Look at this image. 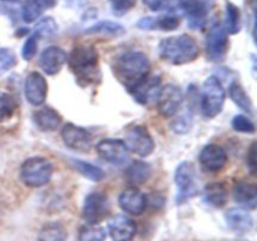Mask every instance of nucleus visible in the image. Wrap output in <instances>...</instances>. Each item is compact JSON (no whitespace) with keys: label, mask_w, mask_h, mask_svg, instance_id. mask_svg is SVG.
Instances as JSON below:
<instances>
[{"label":"nucleus","mask_w":257,"mask_h":241,"mask_svg":"<svg viewBox=\"0 0 257 241\" xmlns=\"http://www.w3.org/2000/svg\"><path fill=\"white\" fill-rule=\"evenodd\" d=\"M200 54L197 43L190 35H178L163 39L160 43V55L166 62L175 65L193 62Z\"/></svg>","instance_id":"obj_1"},{"label":"nucleus","mask_w":257,"mask_h":241,"mask_svg":"<svg viewBox=\"0 0 257 241\" xmlns=\"http://www.w3.org/2000/svg\"><path fill=\"white\" fill-rule=\"evenodd\" d=\"M117 70L119 77L131 87L147 77L150 72V60L142 52L124 53L118 59Z\"/></svg>","instance_id":"obj_2"},{"label":"nucleus","mask_w":257,"mask_h":241,"mask_svg":"<svg viewBox=\"0 0 257 241\" xmlns=\"http://www.w3.org/2000/svg\"><path fill=\"white\" fill-rule=\"evenodd\" d=\"M53 176V166L44 157L28 158L20 168V177L24 185L37 188L45 186Z\"/></svg>","instance_id":"obj_3"},{"label":"nucleus","mask_w":257,"mask_h":241,"mask_svg":"<svg viewBox=\"0 0 257 241\" xmlns=\"http://www.w3.org/2000/svg\"><path fill=\"white\" fill-rule=\"evenodd\" d=\"M226 92L222 83L217 77L211 75L205 80L202 85V99L201 108L205 117L213 118L220 114L225 103Z\"/></svg>","instance_id":"obj_4"},{"label":"nucleus","mask_w":257,"mask_h":241,"mask_svg":"<svg viewBox=\"0 0 257 241\" xmlns=\"http://www.w3.org/2000/svg\"><path fill=\"white\" fill-rule=\"evenodd\" d=\"M68 60H69L70 69L80 79L90 80L97 73L98 54L93 48L87 47V45L74 47Z\"/></svg>","instance_id":"obj_5"},{"label":"nucleus","mask_w":257,"mask_h":241,"mask_svg":"<svg viewBox=\"0 0 257 241\" xmlns=\"http://www.w3.org/2000/svg\"><path fill=\"white\" fill-rule=\"evenodd\" d=\"M124 145L128 151H132L141 157H147L155 150L152 136L143 126H132L124 133Z\"/></svg>","instance_id":"obj_6"},{"label":"nucleus","mask_w":257,"mask_h":241,"mask_svg":"<svg viewBox=\"0 0 257 241\" xmlns=\"http://www.w3.org/2000/svg\"><path fill=\"white\" fill-rule=\"evenodd\" d=\"M175 181L178 187V202L188 200L197 192L196 185V170L191 162H181L175 172Z\"/></svg>","instance_id":"obj_7"},{"label":"nucleus","mask_w":257,"mask_h":241,"mask_svg":"<svg viewBox=\"0 0 257 241\" xmlns=\"http://www.w3.org/2000/svg\"><path fill=\"white\" fill-rule=\"evenodd\" d=\"M228 48L227 32L221 24L210 28L206 37V53L212 62H221L225 58Z\"/></svg>","instance_id":"obj_8"},{"label":"nucleus","mask_w":257,"mask_h":241,"mask_svg":"<svg viewBox=\"0 0 257 241\" xmlns=\"http://www.w3.org/2000/svg\"><path fill=\"white\" fill-rule=\"evenodd\" d=\"M182 90L175 84H167L158 92L157 108L161 115L170 118L175 115L182 104Z\"/></svg>","instance_id":"obj_9"},{"label":"nucleus","mask_w":257,"mask_h":241,"mask_svg":"<svg viewBox=\"0 0 257 241\" xmlns=\"http://www.w3.org/2000/svg\"><path fill=\"white\" fill-rule=\"evenodd\" d=\"M97 153L102 160L115 166L124 165L128 160V148L120 140H102L97 145Z\"/></svg>","instance_id":"obj_10"},{"label":"nucleus","mask_w":257,"mask_h":241,"mask_svg":"<svg viewBox=\"0 0 257 241\" xmlns=\"http://www.w3.org/2000/svg\"><path fill=\"white\" fill-rule=\"evenodd\" d=\"M108 210L107 196L102 192H92L87 196L83 206V218L88 225H97Z\"/></svg>","instance_id":"obj_11"},{"label":"nucleus","mask_w":257,"mask_h":241,"mask_svg":"<svg viewBox=\"0 0 257 241\" xmlns=\"http://www.w3.org/2000/svg\"><path fill=\"white\" fill-rule=\"evenodd\" d=\"M62 138L67 147L79 152H88L92 147V135L87 130L73 123H68L63 127Z\"/></svg>","instance_id":"obj_12"},{"label":"nucleus","mask_w":257,"mask_h":241,"mask_svg":"<svg viewBox=\"0 0 257 241\" xmlns=\"http://www.w3.org/2000/svg\"><path fill=\"white\" fill-rule=\"evenodd\" d=\"M48 84L40 73L32 72L25 79L24 93L28 102L33 105H42L47 98Z\"/></svg>","instance_id":"obj_13"},{"label":"nucleus","mask_w":257,"mask_h":241,"mask_svg":"<svg viewBox=\"0 0 257 241\" xmlns=\"http://www.w3.org/2000/svg\"><path fill=\"white\" fill-rule=\"evenodd\" d=\"M136 223L124 215L114 216L108 223V232L113 241H131L136 235Z\"/></svg>","instance_id":"obj_14"},{"label":"nucleus","mask_w":257,"mask_h":241,"mask_svg":"<svg viewBox=\"0 0 257 241\" xmlns=\"http://www.w3.org/2000/svg\"><path fill=\"white\" fill-rule=\"evenodd\" d=\"M200 162L205 170L216 172L222 170L227 163V153L221 146L207 145L200 155Z\"/></svg>","instance_id":"obj_15"},{"label":"nucleus","mask_w":257,"mask_h":241,"mask_svg":"<svg viewBox=\"0 0 257 241\" xmlns=\"http://www.w3.org/2000/svg\"><path fill=\"white\" fill-rule=\"evenodd\" d=\"M65 62H67V54L59 47L47 48L39 58L40 68L48 75L58 74L62 70Z\"/></svg>","instance_id":"obj_16"},{"label":"nucleus","mask_w":257,"mask_h":241,"mask_svg":"<svg viewBox=\"0 0 257 241\" xmlns=\"http://www.w3.org/2000/svg\"><path fill=\"white\" fill-rule=\"evenodd\" d=\"M119 206L131 215H141L147 206L145 193L137 188H127L119 196Z\"/></svg>","instance_id":"obj_17"},{"label":"nucleus","mask_w":257,"mask_h":241,"mask_svg":"<svg viewBox=\"0 0 257 241\" xmlns=\"http://www.w3.org/2000/svg\"><path fill=\"white\" fill-rule=\"evenodd\" d=\"M158 87H160V77H148L147 75L145 79L128 87V89L138 102L146 104L157 93Z\"/></svg>","instance_id":"obj_18"},{"label":"nucleus","mask_w":257,"mask_h":241,"mask_svg":"<svg viewBox=\"0 0 257 241\" xmlns=\"http://www.w3.org/2000/svg\"><path fill=\"white\" fill-rule=\"evenodd\" d=\"M233 198L242 207L253 210L257 206V187L252 183L238 182L233 186Z\"/></svg>","instance_id":"obj_19"},{"label":"nucleus","mask_w":257,"mask_h":241,"mask_svg":"<svg viewBox=\"0 0 257 241\" xmlns=\"http://www.w3.org/2000/svg\"><path fill=\"white\" fill-rule=\"evenodd\" d=\"M228 226L236 232H248L253 226V218L250 212L241 208H231L226 212Z\"/></svg>","instance_id":"obj_20"},{"label":"nucleus","mask_w":257,"mask_h":241,"mask_svg":"<svg viewBox=\"0 0 257 241\" xmlns=\"http://www.w3.org/2000/svg\"><path fill=\"white\" fill-rule=\"evenodd\" d=\"M54 0H25L22 5V18L25 23H33L40 18L45 8L52 7Z\"/></svg>","instance_id":"obj_21"},{"label":"nucleus","mask_w":257,"mask_h":241,"mask_svg":"<svg viewBox=\"0 0 257 241\" xmlns=\"http://www.w3.org/2000/svg\"><path fill=\"white\" fill-rule=\"evenodd\" d=\"M34 120L42 131H54L60 125V115L52 108L44 107L34 113Z\"/></svg>","instance_id":"obj_22"},{"label":"nucleus","mask_w":257,"mask_h":241,"mask_svg":"<svg viewBox=\"0 0 257 241\" xmlns=\"http://www.w3.org/2000/svg\"><path fill=\"white\" fill-rule=\"evenodd\" d=\"M151 167L143 161H133L125 171V177L131 185H142L150 178Z\"/></svg>","instance_id":"obj_23"},{"label":"nucleus","mask_w":257,"mask_h":241,"mask_svg":"<svg viewBox=\"0 0 257 241\" xmlns=\"http://www.w3.org/2000/svg\"><path fill=\"white\" fill-rule=\"evenodd\" d=\"M205 200L215 207H222L227 202V188L223 183L213 182L205 187Z\"/></svg>","instance_id":"obj_24"},{"label":"nucleus","mask_w":257,"mask_h":241,"mask_svg":"<svg viewBox=\"0 0 257 241\" xmlns=\"http://www.w3.org/2000/svg\"><path fill=\"white\" fill-rule=\"evenodd\" d=\"M67 231L59 222H49L42 227L38 235L39 241H65Z\"/></svg>","instance_id":"obj_25"},{"label":"nucleus","mask_w":257,"mask_h":241,"mask_svg":"<svg viewBox=\"0 0 257 241\" xmlns=\"http://www.w3.org/2000/svg\"><path fill=\"white\" fill-rule=\"evenodd\" d=\"M87 34H104V35H113V37H119L125 33L124 28L120 24L109 20H103V22L97 23L93 27L88 28Z\"/></svg>","instance_id":"obj_26"},{"label":"nucleus","mask_w":257,"mask_h":241,"mask_svg":"<svg viewBox=\"0 0 257 241\" xmlns=\"http://www.w3.org/2000/svg\"><path fill=\"white\" fill-rule=\"evenodd\" d=\"M228 90H230L231 99L235 102V104H237L241 109L246 110V112L252 113L253 108L250 97L246 94L245 89H243L238 83H232V84L230 85V89Z\"/></svg>","instance_id":"obj_27"},{"label":"nucleus","mask_w":257,"mask_h":241,"mask_svg":"<svg viewBox=\"0 0 257 241\" xmlns=\"http://www.w3.org/2000/svg\"><path fill=\"white\" fill-rule=\"evenodd\" d=\"M240 9L232 3H228L226 5V28L231 34H236L240 30Z\"/></svg>","instance_id":"obj_28"},{"label":"nucleus","mask_w":257,"mask_h":241,"mask_svg":"<svg viewBox=\"0 0 257 241\" xmlns=\"http://www.w3.org/2000/svg\"><path fill=\"white\" fill-rule=\"evenodd\" d=\"M74 163L75 166H77L78 170H79V172L82 173L83 176H85L87 178H89V180L98 182V181H100L104 177V172H103L99 167L92 165V163H88L79 160H74Z\"/></svg>","instance_id":"obj_29"},{"label":"nucleus","mask_w":257,"mask_h":241,"mask_svg":"<svg viewBox=\"0 0 257 241\" xmlns=\"http://www.w3.org/2000/svg\"><path fill=\"white\" fill-rule=\"evenodd\" d=\"M105 231L100 226L87 225L80 228L79 241H104Z\"/></svg>","instance_id":"obj_30"},{"label":"nucleus","mask_w":257,"mask_h":241,"mask_svg":"<svg viewBox=\"0 0 257 241\" xmlns=\"http://www.w3.org/2000/svg\"><path fill=\"white\" fill-rule=\"evenodd\" d=\"M15 110V100L10 94L0 92V122L9 119Z\"/></svg>","instance_id":"obj_31"},{"label":"nucleus","mask_w":257,"mask_h":241,"mask_svg":"<svg viewBox=\"0 0 257 241\" xmlns=\"http://www.w3.org/2000/svg\"><path fill=\"white\" fill-rule=\"evenodd\" d=\"M182 8L192 20H200L205 14V5L200 0H183Z\"/></svg>","instance_id":"obj_32"},{"label":"nucleus","mask_w":257,"mask_h":241,"mask_svg":"<svg viewBox=\"0 0 257 241\" xmlns=\"http://www.w3.org/2000/svg\"><path fill=\"white\" fill-rule=\"evenodd\" d=\"M57 24H55L54 19L50 17L43 18L42 20L37 23L35 25V34L38 37H52L55 32H57Z\"/></svg>","instance_id":"obj_33"},{"label":"nucleus","mask_w":257,"mask_h":241,"mask_svg":"<svg viewBox=\"0 0 257 241\" xmlns=\"http://www.w3.org/2000/svg\"><path fill=\"white\" fill-rule=\"evenodd\" d=\"M232 127L233 130L241 133H253L256 130L252 120H251L250 118L246 117V115H242V114H238L233 117Z\"/></svg>","instance_id":"obj_34"},{"label":"nucleus","mask_w":257,"mask_h":241,"mask_svg":"<svg viewBox=\"0 0 257 241\" xmlns=\"http://www.w3.org/2000/svg\"><path fill=\"white\" fill-rule=\"evenodd\" d=\"M17 64V57L13 50L8 48H0V74L12 69Z\"/></svg>","instance_id":"obj_35"},{"label":"nucleus","mask_w":257,"mask_h":241,"mask_svg":"<svg viewBox=\"0 0 257 241\" xmlns=\"http://www.w3.org/2000/svg\"><path fill=\"white\" fill-rule=\"evenodd\" d=\"M38 38L39 37L34 33V34L30 35V37L25 40L24 45H23V52H22L23 58H24L25 60H32L33 57L35 55V53H37Z\"/></svg>","instance_id":"obj_36"},{"label":"nucleus","mask_w":257,"mask_h":241,"mask_svg":"<svg viewBox=\"0 0 257 241\" xmlns=\"http://www.w3.org/2000/svg\"><path fill=\"white\" fill-rule=\"evenodd\" d=\"M180 19L175 15H165V17H161L160 19L156 20V27L161 28L163 30H175L180 27Z\"/></svg>","instance_id":"obj_37"},{"label":"nucleus","mask_w":257,"mask_h":241,"mask_svg":"<svg viewBox=\"0 0 257 241\" xmlns=\"http://www.w3.org/2000/svg\"><path fill=\"white\" fill-rule=\"evenodd\" d=\"M191 126H192V118L188 113H185L183 115L178 117L175 122L172 123V128L175 132L177 133H186L190 131Z\"/></svg>","instance_id":"obj_38"},{"label":"nucleus","mask_w":257,"mask_h":241,"mask_svg":"<svg viewBox=\"0 0 257 241\" xmlns=\"http://www.w3.org/2000/svg\"><path fill=\"white\" fill-rule=\"evenodd\" d=\"M137 0H110L113 10L115 13H124L132 9L136 5Z\"/></svg>","instance_id":"obj_39"},{"label":"nucleus","mask_w":257,"mask_h":241,"mask_svg":"<svg viewBox=\"0 0 257 241\" xmlns=\"http://www.w3.org/2000/svg\"><path fill=\"white\" fill-rule=\"evenodd\" d=\"M247 163L250 166L251 172L255 173L256 172V143H253L250 148V153L247 156Z\"/></svg>","instance_id":"obj_40"},{"label":"nucleus","mask_w":257,"mask_h":241,"mask_svg":"<svg viewBox=\"0 0 257 241\" xmlns=\"http://www.w3.org/2000/svg\"><path fill=\"white\" fill-rule=\"evenodd\" d=\"M137 27L138 28H142V29H153L156 27V20L153 18H142L140 22L137 23Z\"/></svg>","instance_id":"obj_41"},{"label":"nucleus","mask_w":257,"mask_h":241,"mask_svg":"<svg viewBox=\"0 0 257 241\" xmlns=\"http://www.w3.org/2000/svg\"><path fill=\"white\" fill-rule=\"evenodd\" d=\"M143 2L152 12H158L165 5V0H143Z\"/></svg>","instance_id":"obj_42"},{"label":"nucleus","mask_w":257,"mask_h":241,"mask_svg":"<svg viewBox=\"0 0 257 241\" xmlns=\"http://www.w3.org/2000/svg\"><path fill=\"white\" fill-rule=\"evenodd\" d=\"M2 2H7V3H17L19 0H2Z\"/></svg>","instance_id":"obj_43"},{"label":"nucleus","mask_w":257,"mask_h":241,"mask_svg":"<svg viewBox=\"0 0 257 241\" xmlns=\"http://www.w3.org/2000/svg\"><path fill=\"white\" fill-rule=\"evenodd\" d=\"M237 241H247V240H237Z\"/></svg>","instance_id":"obj_44"}]
</instances>
